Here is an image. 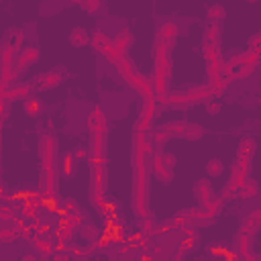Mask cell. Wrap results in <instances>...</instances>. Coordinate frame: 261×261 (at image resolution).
Instances as JSON below:
<instances>
[{"mask_svg":"<svg viewBox=\"0 0 261 261\" xmlns=\"http://www.w3.org/2000/svg\"><path fill=\"white\" fill-rule=\"evenodd\" d=\"M151 167H153V175H155L159 181L169 184V181L173 179V169H171V167H167V165L161 161V157H159V153H157V151H155V155L151 157Z\"/></svg>","mask_w":261,"mask_h":261,"instance_id":"11","label":"cell"},{"mask_svg":"<svg viewBox=\"0 0 261 261\" xmlns=\"http://www.w3.org/2000/svg\"><path fill=\"white\" fill-rule=\"evenodd\" d=\"M234 253L241 259H247L249 255H253V237H249L245 232H239L234 237Z\"/></svg>","mask_w":261,"mask_h":261,"instance_id":"15","label":"cell"},{"mask_svg":"<svg viewBox=\"0 0 261 261\" xmlns=\"http://www.w3.org/2000/svg\"><path fill=\"white\" fill-rule=\"evenodd\" d=\"M171 49H173L171 45H165V43L155 39V45H153L155 71L153 73H159V75H165V77L171 75Z\"/></svg>","mask_w":261,"mask_h":261,"instance_id":"3","label":"cell"},{"mask_svg":"<svg viewBox=\"0 0 261 261\" xmlns=\"http://www.w3.org/2000/svg\"><path fill=\"white\" fill-rule=\"evenodd\" d=\"M133 210L143 218L149 214V169L147 163L133 165Z\"/></svg>","mask_w":261,"mask_h":261,"instance_id":"1","label":"cell"},{"mask_svg":"<svg viewBox=\"0 0 261 261\" xmlns=\"http://www.w3.org/2000/svg\"><path fill=\"white\" fill-rule=\"evenodd\" d=\"M218 41H220V24L218 22H208L204 27V43L218 45Z\"/></svg>","mask_w":261,"mask_h":261,"instance_id":"27","label":"cell"},{"mask_svg":"<svg viewBox=\"0 0 261 261\" xmlns=\"http://www.w3.org/2000/svg\"><path fill=\"white\" fill-rule=\"evenodd\" d=\"M257 192H259V186H257V181H255V179H247V181L243 184V188L239 190V198H243V200H249V198L257 196Z\"/></svg>","mask_w":261,"mask_h":261,"instance_id":"36","label":"cell"},{"mask_svg":"<svg viewBox=\"0 0 261 261\" xmlns=\"http://www.w3.org/2000/svg\"><path fill=\"white\" fill-rule=\"evenodd\" d=\"M194 196H196V202H198L200 206H206V204L214 198V190H212L210 181H208V179H198V181L194 184Z\"/></svg>","mask_w":261,"mask_h":261,"instance_id":"13","label":"cell"},{"mask_svg":"<svg viewBox=\"0 0 261 261\" xmlns=\"http://www.w3.org/2000/svg\"><path fill=\"white\" fill-rule=\"evenodd\" d=\"M75 167H77V161H75L73 153H65V155L59 157V165H57V169H59L61 175L71 177V175L75 173Z\"/></svg>","mask_w":261,"mask_h":261,"instance_id":"20","label":"cell"},{"mask_svg":"<svg viewBox=\"0 0 261 261\" xmlns=\"http://www.w3.org/2000/svg\"><path fill=\"white\" fill-rule=\"evenodd\" d=\"M151 141H153L155 147H161L165 141H169V135H167L163 128H159V130H153V139H151Z\"/></svg>","mask_w":261,"mask_h":261,"instance_id":"46","label":"cell"},{"mask_svg":"<svg viewBox=\"0 0 261 261\" xmlns=\"http://www.w3.org/2000/svg\"><path fill=\"white\" fill-rule=\"evenodd\" d=\"M214 222V216L206 210V208H196V212H194V220H192V224L194 226H208V224H212Z\"/></svg>","mask_w":261,"mask_h":261,"instance_id":"31","label":"cell"},{"mask_svg":"<svg viewBox=\"0 0 261 261\" xmlns=\"http://www.w3.org/2000/svg\"><path fill=\"white\" fill-rule=\"evenodd\" d=\"M90 202H92V206L98 208V210H102V208L108 204L104 192H102V190H96V188H90Z\"/></svg>","mask_w":261,"mask_h":261,"instance_id":"39","label":"cell"},{"mask_svg":"<svg viewBox=\"0 0 261 261\" xmlns=\"http://www.w3.org/2000/svg\"><path fill=\"white\" fill-rule=\"evenodd\" d=\"M159 114V102L155 100V98H151V100H143V104H141V110H139V120H143V122H153V118Z\"/></svg>","mask_w":261,"mask_h":261,"instance_id":"16","label":"cell"},{"mask_svg":"<svg viewBox=\"0 0 261 261\" xmlns=\"http://www.w3.org/2000/svg\"><path fill=\"white\" fill-rule=\"evenodd\" d=\"M39 159H41V169H55L57 165V141L51 133H45L39 141Z\"/></svg>","mask_w":261,"mask_h":261,"instance_id":"2","label":"cell"},{"mask_svg":"<svg viewBox=\"0 0 261 261\" xmlns=\"http://www.w3.org/2000/svg\"><path fill=\"white\" fill-rule=\"evenodd\" d=\"M202 57H204L208 63H216V61H222V51H220L218 45L204 43V45H202Z\"/></svg>","mask_w":261,"mask_h":261,"instance_id":"26","label":"cell"},{"mask_svg":"<svg viewBox=\"0 0 261 261\" xmlns=\"http://www.w3.org/2000/svg\"><path fill=\"white\" fill-rule=\"evenodd\" d=\"M35 82H16L14 86L8 88L6 94L0 96V100H29L33 98V92H35Z\"/></svg>","mask_w":261,"mask_h":261,"instance_id":"6","label":"cell"},{"mask_svg":"<svg viewBox=\"0 0 261 261\" xmlns=\"http://www.w3.org/2000/svg\"><path fill=\"white\" fill-rule=\"evenodd\" d=\"M249 51H253L255 55L261 57V33H255L249 37Z\"/></svg>","mask_w":261,"mask_h":261,"instance_id":"44","label":"cell"},{"mask_svg":"<svg viewBox=\"0 0 261 261\" xmlns=\"http://www.w3.org/2000/svg\"><path fill=\"white\" fill-rule=\"evenodd\" d=\"M90 153L92 157H106V135H90Z\"/></svg>","mask_w":261,"mask_h":261,"instance_id":"22","label":"cell"},{"mask_svg":"<svg viewBox=\"0 0 261 261\" xmlns=\"http://www.w3.org/2000/svg\"><path fill=\"white\" fill-rule=\"evenodd\" d=\"M222 259H224V261H241V257H239V255H237L234 251H232V253H228V251H226Z\"/></svg>","mask_w":261,"mask_h":261,"instance_id":"51","label":"cell"},{"mask_svg":"<svg viewBox=\"0 0 261 261\" xmlns=\"http://www.w3.org/2000/svg\"><path fill=\"white\" fill-rule=\"evenodd\" d=\"M67 41H69L73 47H86V45H90V33H88L84 27H73V29L69 31Z\"/></svg>","mask_w":261,"mask_h":261,"instance_id":"19","label":"cell"},{"mask_svg":"<svg viewBox=\"0 0 261 261\" xmlns=\"http://www.w3.org/2000/svg\"><path fill=\"white\" fill-rule=\"evenodd\" d=\"M73 157H75V161H90V157H92V153H90V149L88 147H77L75 151H73Z\"/></svg>","mask_w":261,"mask_h":261,"instance_id":"47","label":"cell"},{"mask_svg":"<svg viewBox=\"0 0 261 261\" xmlns=\"http://www.w3.org/2000/svg\"><path fill=\"white\" fill-rule=\"evenodd\" d=\"M94 247L92 245H82V247H77V245H69V255L71 257H75V259H82V261H86V259H90L92 255H94Z\"/></svg>","mask_w":261,"mask_h":261,"instance_id":"33","label":"cell"},{"mask_svg":"<svg viewBox=\"0 0 261 261\" xmlns=\"http://www.w3.org/2000/svg\"><path fill=\"white\" fill-rule=\"evenodd\" d=\"M202 208H206L212 216H216V214H220V212H222V208H224V200H222L220 196H214V198H212L206 206H202Z\"/></svg>","mask_w":261,"mask_h":261,"instance_id":"42","label":"cell"},{"mask_svg":"<svg viewBox=\"0 0 261 261\" xmlns=\"http://www.w3.org/2000/svg\"><path fill=\"white\" fill-rule=\"evenodd\" d=\"M194 212H196V208L179 210V212L171 218L173 226H175V228H188V226H194V224H192V220H194Z\"/></svg>","mask_w":261,"mask_h":261,"instance_id":"24","label":"cell"},{"mask_svg":"<svg viewBox=\"0 0 261 261\" xmlns=\"http://www.w3.org/2000/svg\"><path fill=\"white\" fill-rule=\"evenodd\" d=\"M204 137V126L198 124V122H188L186 124V130H184V139L186 141H198Z\"/></svg>","mask_w":261,"mask_h":261,"instance_id":"34","label":"cell"},{"mask_svg":"<svg viewBox=\"0 0 261 261\" xmlns=\"http://www.w3.org/2000/svg\"><path fill=\"white\" fill-rule=\"evenodd\" d=\"M139 261H155V257H153L151 253H143V255L139 257Z\"/></svg>","mask_w":261,"mask_h":261,"instance_id":"53","label":"cell"},{"mask_svg":"<svg viewBox=\"0 0 261 261\" xmlns=\"http://www.w3.org/2000/svg\"><path fill=\"white\" fill-rule=\"evenodd\" d=\"M20 261H39V259L35 253H24V255H20Z\"/></svg>","mask_w":261,"mask_h":261,"instance_id":"52","label":"cell"},{"mask_svg":"<svg viewBox=\"0 0 261 261\" xmlns=\"http://www.w3.org/2000/svg\"><path fill=\"white\" fill-rule=\"evenodd\" d=\"M33 249L39 255H43V257H51L55 253V243H53V239H41V237H37L33 241Z\"/></svg>","mask_w":261,"mask_h":261,"instance_id":"25","label":"cell"},{"mask_svg":"<svg viewBox=\"0 0 261 261\" xmlns=\"http://www.w3.org/2000/svg\"><path fill=\"white\" fill-rule=\"evenodd\" d=\"M22 110H24V114L27 116H31V118H37L41 112H43V104H41V100L39 98H29V100H24L22 102Z\"/></svg>","mask_w":261,"mask_h":261,"instance_id":"28","label":"cell"},{"mask_svg":"<svg viewBox=\"0 0 261 261\" xmlns=\"http://www.w3.org/2000/svg\"><path fill=\"white\" fill-rule=\"evenodd\" d=\"M16 237H20V230H18V226L12 222H8V224H4L2 228H0V241L4 243V245H10L12 241H16Z\"/></svg>","mask_w":261,"mask_h":261,"instance_id":"29","label":"cell"},{"mask_svg":"<svg viewBox=\"0 0 261 261\" xmlns=\"http://www.w3.org/2000/svg\"><path fill=\"white\" fill-rule=\"evenodd\" d=\"M259 230H261V208H255V210L249 212L247 218H243V222H241V232L253 237V234H257Z\"/></svg>","mask_w":261,"mask_h":261,"instance_id":"12","label":"cell"},{"mask_svg":"<svg viewBox=\"0 0 261 261\" xmlns=\"http://www.w3.org/2000/svg\"><path fill=\"white\" fill-rule=\"evenodd\" d=\"M90 177L96 190H106V157H90Z\"/></svg>","mask_w":261,"mask_h":261,"instance_id":"4","label":"cell"},{"mask_svg":"<svg viewBox=\"0 0 261 261\" xmlns=\"http://www.w3.org/2000/svg\"><path fill=\"white\" fill-rule=\"evenodd\" d=\"M110 43H112V41L104 35V31H102V29H94V31L90 33V45H92L94 53H100V55H102Z\"/></svg>","mask_w":261,"mask_h":261,"instance_id":"17","label":"cell"},{"mask_svg":"<svg viewBox=\"0 0 261 261\" xmlns=\"http://www.w3.org/2000/svg\"><path fill=\"white\" fill-rule=\"evenodd\" d=\"M186 120H169V122H165L161 128L169 135V139L171 137H184V130H186Z\"/></svg>","mask_w":261,"mask_h":261,"instance_id":"30","label":"cell"},{"mask_svg":"<svg viewBox=\"0 0 261 261\" xmlns=\"http://www.w3.org/2000/svg\"><path fill=\"white\" fill-rule=\"evenodd\" d=\"M186 94H188V100H190V104L194 106V104H206V102H210V98H212V92H210V88L206 86V84H200V86H194V88H190V90H186Z\"/></svg>","mask_w":261,"mask_h":261,"instance_id":"14","label":"cell"},{"mask_svg":"<svg viewBox=\"0 0 261 261\" xmlns=\"http://www.w3.org/2000/svg\"><path fill=\"white\" fill-rule=\"evenodd\" d=\"M255 151H257V143H255V139H251V137H243V139L239 141L237 157H241V159H251Z\"/></svg>","mask_w":261,"mask_h":261,"instance_id":"23","label":"cell"},{"mask_svg":"<svg viewBox=\"0 0 261 261\" xmlns=\"http://www.w3.org/2000/svg\"><path fill=\"white\" fill-rule=\"evenodd\" d=\"M245 261H261V255H255V253H253V255H249Z\"/></svg>","mask_w":261,"mask_h":261,"instance_id":"54","label":"cell"},{"mask_svg":"<svg viewBox=\"0 0 261 261\" xmlns=\"http://www.w3.org/2000/svg\"><path fill=\"white\" fill-rule=\"evenodd\" d=\"M39 57H41V51H39L37 45H29V47H24V49L18 53V57H16V67H18V71H24L29 65L37 63Z\"/></svg>","mask_w":261,"mask_h":261,"instance_id":"9","label":"cell"},{"mask_svg":"<svg viewBox=\"0 0 261 261\" xmlns=\"http://www.w3.org/2000/svg\"><path fill=\"white\" fill-rule=\"evenodd\" d=\"M67 222L71 224V226H75V228H80L82 224H86L88 222V214L82 210V208H77L75 212H71L69 216H67Z\"/></svg>","mask_w":261,"mask_h":261,"instance_id":"41","label":"cell"},{"mask_svg":"<svg viewBox=\"0 0 261 261\" xmlns=\"http://www.w3.org/2000/svg\"><path fill=\"white\" fill-rule=\"evenodd\" d=\"M80 8L86 10L88 14H94V12H98L102 8V2H98V0H86V2H80Z\"/></svg>","mask_w":261,"mask_h":261,"instance_id":"45","label":"cell"},{"mask_svg":"<svg viewBox=\"0 0 261 261\" xmlns=\"http://www.w3.org/2000/svg\"><path fill=\"white\" fill-rule=\"evenodd\" d=\"M45 261H51V257H49V259H45Z\"/></svg>","mask_w":261,"mask_h":261,"instance_id":"56","label":"cell"},{"mask_svg":"<svg viewBox=\"0 0 261 261\" xmlns=\"http://www.w3.org/2000/svg\"><path fill=\"white\" fill-rule=\"evenodd\" d=\"M198 241H200V234H184V239L177 243L179 253H186V251L196 249L198 247Z\"/></svg>","mask_w":261,"mask_h":261,"instance_id":"37","label":"cell"},{"mask_svg":"<svg viewBox=\"0 0 261 261\" xmlns=\"http://www.w3.org/2000/svg\"><path fill=\"white\" fill-rule=\"evenodd\" d=\"M228 84H230V82H226V80H218V82H214V84H210V86L206 84V86L210 88L212 96H222V94H224V90L228 88Z\"/></svg>","mask_w":261,"mask_h":261,"instance_id":"43","label":"cell"},{"mask_svg":"<svg viewBox=\"0 0 261 261\" xmlns=\"http://www.w3.org/2000/svg\"><path fill=\"white\" fill-rule=\"evenodd\" d=\"M65 71L63 69H51V71H43V73H39L37 77H35V88L37 90H41V92H45V90H53V88H57L63 80H65Z\"/></svg>","mask_w":261,"mask_h":261,"instance_id":"5","label":"cell"},{"mask_svg":"<svg viewBox=\"0 0 261 261\" xmlns=\"http://www.w3.org/2000/svg\"><path fill=\"white\" fill-rule=\"evenodd\" d=\"M177 35H179V29H177V24L173 22V20H165V22H159V27H157V41H161V43H165V45H175V39H177Z\"/></svg>","mask_w":261,"mask_h":261,"instance_id":"8","label":"cell"},{"mask_svg":"<svg viewBox=\"0 0 261 261\" xmlns=\"http://www.w3.org/2000/svg\"><path fill=\"white\" fill-rule=\"evenodd\" d=\"M77 232H80V234H82V239H84V241H88V243H94V241H98V239L102 237V232L98 230V226H94V224H90V222L82 224Z\"/></svg>","mask_w":261,"mask_h":261,"instance_id":"32","label":"cell"},{"mask_svg":"<svg viewBox=\"0 0 261 261\" xmlns=\"http://www.w3.org/2000/svg\"><path fill=\"white\" fill-rule=\"evenodd\" d=\"M114 67H116L118 75H120V77H122V80H124L128 86H130V84H133V80H135V77L141 73V71H137L135 63H133V61H130L126 55H124V57H120V59L114 63Z\"/></svg>","mask_w":261,"mask_h":261,"instance_id":"10","label":"cell"},{"mask_svg":"<svg viewBox=\"0 0 261 261\" xmlns=\"http://www.w3.org/2000/svg\"><path fill=\"white\" fill-rule=\"evenodd\" d=\"M259 104H261V96H259Z\"/></svg>","mask_w":261,"mask_h":261,"instance_id":"55","label":"cell"},{"mask_svg":"<svg viewBox=\"0 0 261 261\" xmlns=\"http://www.w3.org/2000/svg\"><path fill=\"white\" fill-rule=\"evenodd\" d=\"M206 16H208L210 22H218V20H222V18L226 16V10H224V6H220V4H212V6H208Z\"/></svg>","mask_w":261,"mask_h":261,"instance_id":"38","label":"cell"},{"mask_svg":"<svg viewBox=\"0 0 261 261\" xmlns=\"http://www.w3.org/2000/svg\"><path fill=\"white\" fill-rule=\"evenodd\" d=\"M206 110H208V114H218L220 112V104L218 102H206Z\"/></svg>","mask_w":261,"mask_h":261,"instance_id":"50","label":"cell"},{"mask_svg":"<svg viewBox=\"0 0 261 261\" xmlns=\"http://www.w3.org/2000/svg\"><path fill=\"white\" fill-rule=\"evenodd\" d=\"M175 226H173V222L171 220H165V222H161V224H157V230H155V234H167V232H171Z\"/></svg>","mask_w":261,"mask_h":261,"instance_id":"48","label":"cell"},{"mask_svg":"<svg viewBox=\"0 0 261 261\" xmlns=\"http://www.w3.org/2000/svg\"><path fill=\"white\" fill-rule=\"evenodd\" d=\"M139 228H141L139 232H141L143 237H147V239H149L151 234H155V230H157V222L153 220V216H149V214H147V216H143V218H141Z\"/></svg>","mask_w":261,"mask_h":261,"instance_id":"35","label":"cell"},{"mask_svg":"<svg viewBox=\"0 0 261 261\" xmlns=\"http://www.w3.org/2000/svg\"><path fill=\"white\" fill-rule=\"evenodd\" d=\"M167 106L169 108H175V110H186V108H190L192 104H190V100H188V94L186 92H169V96H167Z\"/></svg>","mask_w":261,"mask_h":261,"instance_id":"21","label":"cell"},{"mask_svg":"<svg viewBox=\"0 0 261 261\" xmlns=\"http://www.w3.org/2000/svg\"><path fill=\"white\" fill-rule=\"evenodd\" d=\"M159 153V157H161V161L167 165V167H175V155H171V153H163V151H157Z\"/></svg>","mask_w":261,"mask_h":261,"instance_id":"49","label":"cell"},{"mask_svg":"<svg viewBox=\"0 0 261 261\" xmlns=\"http://www.w3.org/2000/svg\"><path fill=\"white\" fill-rule=\"evenodd\" d=\"M112 45H114V49H116V53L120 55V57H124V53H126V49L133 45V33L128 31V29H122L116 37H114V41H112Z\"/></svg>","mask_w":261,"mask_h":261,"instance_id":"18","label":"cell"},{"mask_svg":"<svg viewBox=\"0 0 261 261\" xmlns=\"http://www.w3.org/2000/svg\"><path fill=\"white\" fill-rule=\"evenodd\" d=\"M222 171H224V163H222L220 159L212 157V159L206 163V173H208V175H212V177H218V175H222Z\"/></svg>","mask_w":261,"mask_h":261,"instance_id":"40","label":"cell"},{"mask_svg":"<svg viewBox=\"0 0 261 261\" xmlns=\"http://www.w3.org/2000/svg\"><path fill=\"white\" fill-rule=\"evenodd\" d=\"M88 128L92 135H106L108 130V118L100 106H94L88 114Z\"/></svg>","mask_w":261,"mask_h":261,"instance_id":"7","label":"cell"}]
</instances>
